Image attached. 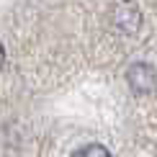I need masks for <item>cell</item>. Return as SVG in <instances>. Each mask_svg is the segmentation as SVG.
<instances>
[{"label": "cell", "instance_id": "obj_2", "mask_svg": "<svg viewBox=\"0 0 157 157\" xmlns=\"http://www.w3.org/2000/svg\"><path fill=\"white\" fill-rule=\"evenodd\" d=\"M113 23L124 34H134L139 29V23H142V13L132 0H121V3L113 5Z\"/></svg>", "mask_w": 157, "mask_h": 157}, {"label": "cell", "instance_id": "obj_3", "mask_svg": "<svg viewBox=\"0 0 157 157\" xmlns=\"http://www.w3.org/2000/svg\"><path fill=\"white\" fill-rule=\"evenodd\" d=\"M72 157H111V152L103 144H85V147L77 149Z\"/></svg>", "mask_w": 157, "mask_h": 157}, {"label": "cell", "instance_id": "obj_1", "mask_svg": "<svg viewBox=\"0 0 157 157\" xmlns=\"http://www.w3.org/2000/svg\"><path fill=\"white\" fill-rule=\"evenodd\" d=\"M126 82H129V88H132L134 93H139V95L152 93L157 88V72H155L152 64L136 62V64H132V67L126 70Z\"/></svg>", "mask_w": 157, "mask_h": 157}, {"label": "cell", "instance_id": "obj_4", "mask_svg": "<svg viewBox=\"0 0 157 157\" xmlns=\"http://www.w3.org/2000/svg\"><path fill=\"white\" fill-rule=\"evenodd\" d=\"M3 64H5V47L0 44V67H3Z\"/></svg>", "mask_w": 157, "mask_h": 157}]
</instances>
